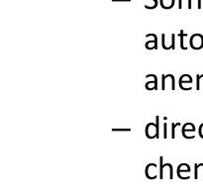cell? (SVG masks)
Returning a JSON list of instances; mask_svg holds the SVG:
<instances>
[{
	"instance_id": "12",
	"label": "cell",
	"mask_w": 203,
	"mask_h": 190,
	"mask_svg": "<svg viewBox=\"0 0 203 190\" xmlns=\"http://www.w3.org/2000/svg\"><path fill=\"white\" fill-rule=\"evenodd\" d=\"M181 172H187L189 173L190 172V166L188 165L187 163H181L178 165L177 167V173H181Z\"/></svg>"
},
{
	"instance_id": "3",
	"label": "cell",
	"mask_w": 203,
	"mask_h": 190,
	"mask_svg": "<svg viewBox=\"0 0 203 190\" xmlns=\"http://www.w3.org/2000/svg\"><path fill=\"white\" fill-rule=\"evenodd\" d=\"M163 77V85L162 88L164 89H171L174 90L176 88V81H174V76L172 74H168V75H162Z\"/></svg>"
},
{
	"instance_id": "15",
	"label": "cell",
	"mask_w": 203,
	"mask_h": 190,
	"mask_svg": "<svg viewBox=\"0 0 203 190\" xmlns=\"http://www.w3.org/2000/svg\"><path fill=\"white\" fill-rule=\"evenodd\" d=\"M164 139H167V137H168V125H167V123H164Z\"/></svg>"
},
{
	"instance_id": "14",
	"label": "cell",
	"mask_w": 203,
	"mask_h": 190,
	"mask_svg": "<svg viewBox=\"0 0 203 190\" xmlns=\"http://www.w3.org/2000/svg\"><path fill=\"white\" fill-rule=\"evenodd\" d=\"M172 139H174V138H176V129L177 126H180V124H179V123H176V124L172 123Z\"/></svg>"
},
{
	"instance_id": "13",
	"label": "cell",
	"mask_w": 203,
	"mask_h": 190,
	"mask_svg": "<svg viewBox=\"0 0 203 190\" xmlns=\"http://www.w3.org/2000/svg\"><path fill=\"white\" fill-rule=\"evenodd\" d=\"M179 36H180V48H181V50H186L187 48L184 46V44H183V43H184V38H185L187 35L184 34V33H183V31L181 30V31H180V34H179Z\"/></svg>"
},
{
	"instance_id": "10",
	"label": "cell",
	"mask_w": 203,
	"mask_h": 190,
	"mask_svg": "<svg viewBox=\"0 0 203 190\" xmlns=\"http://www.w3.org/2000/svg\"><path fill=\"white\" fill-rule=\"evenodd\" d=\"M160 3L164 9H172L174 5V0H160Z\"/></svg>"
},
{
	"instance_id": "7",
	"label": "cell",
	"mask_w": 203,
	"mask_h": 190,
	"mask_svg": "<svg viewBox=\"0 0 203 190\" xmlns=\"http://www.w3.org/2000/svg\"><path fill=\"white\" fill-rule=\"evenodd\" d=\"M157 170L158 165L155 163H149L146 167V176L149 179H155L157 178Z\"/></svg>"
},
{
	"instance_id": "18",
	"label": "cell",
	"mask_w": 203,
	"mask_h": 190,
	"mask_svg": "<svg viewBox=\"0 0 203 190\" xmlns=\"http://www.w3.org/2000/svg\"><path fill=\"white\" fill-rule=\"evenodd\" d=\"M113 2H131V0H112Z\"/></svg>"
},
{
	"instance_id": "2",
	"label": "cell",
	"mask_w": 203,
	"mask_h": 190,
	"mask_svg": "<svg viewBox=\"0 0 203 190\" xmlns=\"http://www.w3.org/2000/svg\"><path fill=\"white\" fill-rule=\"evenodd\" d=\"M160 179H164V172H168L171 177L169 179H172L173 178V169H172V165L171 163H163V156L160 158Z\"/></svg>"
},
{
	"instance_id": "8",
	"label": "cell",
	"mask_w": 203,
	"mask_h": 190,
	"mask_svg": "<svg viewBox=\"0 0 203 190\" xmlns=\"http://www.w3.org/2000/svg\"><path fill=\"white\" fill-rule=\"evenodd\" d=\"M147 78H150V77H153V80L152 81H149L146 83V89L148 90H153V89H157L158 88V77L155 76L154 74H149L146 76Z\"/></svg>"
},
{
	"instance_id": "4",
	"label": "cell",
	"mask_w": 203,
	"mask_h": 190,
	"mask_svg": "<svg viewBox=\"0 0 203 190\" xmlns=\"http://www.w3.org/2000/svg\"><path fill=\"white\" fill-rule=\"evenodd\" d=\"M190 47L193 50H200L203 48V36L200 34L192 35L189 41Z\"/></svg>"
},
{
	"instance_id": "9",
	"label": "cell",
	"mask_w": 203,
	"mask_h": 190,
	"mask_svg": "<svg viewBox=\"0 0 203 190\" xmlns=\"http://www.w3.org/2000/svg\"><path fill=\"white\" fill-rule=\"evenodd\" d=\"M157 40H158V38H157V36L155 35L154 40H151V41L146 43V48H147L148 50H155V49H157V48H158V41Z\"/></svg>"
},
{
	"instance_id": "16",
	"label": "cell",
	"mask_w": 203,
	"mask_h": 190,
	"mask_svg": "<svg viewBox=\"0 0 203 190\" xmlns=\"http://www.w3.org/2000/svg\"><path fill=\"white\" fill-rule=\"evenodd\" d=\"M113 132H130V129H113Z\"/></svg>"
},
{
	"instance_id": "11",
	"label": "cell",
	"mask_w": 203,
	"mask_h": 190,
	"mask_svg": "<svg viewBox=\"0 0 203 190\" xmlns=\"http://www.w3.org/2000/svg\"><path fill=\"white\" fill-rule=\"evenodd\" d=\"M195 131V127L194 125L192 124V123H186V124H184L182 126V130H181V133L183 134V133H186V132H191L193 133Z\"/></svg>"
},
{
	"instance_id": "6",
	"label": "cell",
	"mask_w": 203,
	"mask_h": 190,
	"mask_svg": "<svg viewBox=\"0 0 203 190\" xmlns=\"http://www.w3.org/2000/svg\"><path fill=\"white\" fill-rule=\"evenodd\" d=\"M162 39H163V48L164 50H171V49H174L176 47V35L172 34V38L171 40H168L166 38V34L162 35Z\"/></svg>"
},
{
	"instance_id": "1",
	"label": "cell",
	"mask_w": 203,
	"mask_h": 190,
	"mask_svg": "<svg viewBox=\"0 0 203 190\" xmlns=\"http://www.w3.org/2000/svg\"><path fill=\"white\" fill-rule=\"evenodd\" d=\"M160 127L157 123H149L146 127V136L148 139H155L159 138Z\"/></svg>"
},
{
	"instance_id": "5",
	"label": "cell",
	"mask_w": 203,
	"mask_h": 190,
	"mask_svg": "<svg viewBox=\"0 0 203 190\" xmlns=\"http://www.w3.org/2000/svg\"><path fill=\"white\" fill-rule=\"evenodd\" d=\"M192 77L188 74H183L179 78V86L183 90H191Z\"/></svg>"
},
{
	"instance_id": "17",
	"label": "cell",
	"mask_w": 203,
	"mask_h": 190,
	"mask_svg": "<svg viewBox=\"0 0 203 190\" xmlns=\"http://www.w3.org/2000/svg\"><path fill=\"white\" fill-rule=\"evenodd\" d=\"M199 136L203 139V124H201L199 127Z\"/></svg>"
},
{
	"instance_id": "19",
	"label": "cell",
	"mask_w": 203,
	"mask_h": 190,
	"mask_svg": "<svg viewBox=\"0 0 203 190\" xmlns=\"http://www.w3.org/2000/svg\"><path fill=\"white\" fill-rule=\"evenodd\" d=\"M152 1L154 2V6H153V9H155V8H157V6H158V4H159V2H158V0H152Z\"/></svg>"
}]
</instances>
